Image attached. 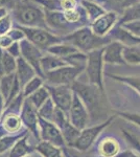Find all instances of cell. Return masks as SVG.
<instances>
[{
  "label": "cell",
  "instance_id": "obj_1",
  "mask_svg": "<svg viewBox=\"0 0 140 157\" xmlns=\"http://www.w3.org/2000/svg\"><path fill=\"white\" fill-rule=\"evenodd\" d=\"M71 87L86 106L90 115V121L92 123L97 121H105L113 116L109 115L110 105H109L105 89L90 84L89 82L84 83L80 81H75Z\"/></svg>",
  "mask_w": 140,
  "mask_h": 157
},
{
  "label": "cell",
  "instance_id": "obj_2",
  "mask_svg": "<svg viewBox=\"0 0 140 157\" xmlns=\"http://www.w3.org/2000/svg\"><path fill=\"white\" fill-rule=\"evenodd\" d=\"M15 24L23 27L48 29L45 11L35 0H21L11 12Z\"/></svg>",
  "mask_w": 140,
  "mask_h": 157
},
{
  "label": "cell",
  "instance_id": "obj_3",
  "mask_svg": "<svg viewBox=\"0 0 140 157\" xmlns=\"http://www.w3.org/2000/svg\"><path fill=\"white\" fill-rule=\"evenodd\" d=\"M112 40L109 36L98 37L92 32L90 26H85L75 30L72 34L63 37V42L69 43L84 54H89L93 50L104 48Z\"/></svg>",
  "mask_w": 140,
  "mask_h": 157
},
{
  "label": "cell",
  "instance_id": "obj_4",
  "mask_svg": "<svg viewBox=\"0 0 140 157\" xmlns=\"http://www.w3.org/2000/svg\"><path fill=\"white\" fill-rule=\"evenodd\" d=\"M25 35V39L36 45L42 52H47L51 46L63 42V38L57 36L49 29H40V27H23L17 25Z\"/></svg>",
  "mask_w": 140,
  "mask_h": 157
},
{
  "label": "cell",
  "instance_id": "obj_5",
  "mask_svg": "<svg viewBox=\"0 0 140 157\" xmlns=\"http://www.w3.org/2000/svg\"><path fill=\"white\" fill-rule=\"evenodd\" d=\"M87 64L85 72L90 84L98 86L101 89L104 87V48H99L87 54Z\"/></svg>",
  "mask_w": 140,
  "mask_h": 157
},
{
  "label": "cell",
  "instance_id": "obj_6",
  "mask_svg": "<svg viewBox=\"0 0 140 157\" xmlns=\"http://www.w3.org/2000/svg\"><path fill=\"white\" fill-rule=\"evenodd\" d=\"M85 71V69L80 67H75L72 65H66L61 68H58L52 71L46 72L44 75V81L50 86H72L78 78Z\"/></svg>",
  "mask_w": 140,
  "mask_h": 157
},
{
  "label": "cell",
  "instance_id": "obj_7",
  "mask_svg": "<svg viewBox=\"0 0 140 157\" xmlns=\"http://www.w3.org/2000/svg\"><path fill=\"white\" fill-rule=\"evenodd\" d=\"M116 116L117 115H113L110 118H108L107 121L99 124V125L92 126V127H87L83 129V130H81L80 136L76 139V141L74 143V145L72 146V148L82 152L87 151L91 147V145L94 143V140L99 136V134L103 132L104 130H106L113 123V121L116 118Z\"/></svg>",
  "mask_w": 140,
  "mask_h": 157
},
{
  "label": "cell",
  "instance_id": "obj_8",
  "mask_svg": "<svg viewBox=\"0 0 140 157\" xmlns=\"http://www.w3.org/2000/svg\"><path fill=\"white\" fill-rule=\"evenodd\" d=\"M50 93V98L55 103V107L68 114L72 104L74 91L71 86L61 85V86H50L46 85Z\"/></svg>",
  "mask_w": 140,
  "mask_h": 157
},
{
  "label": "cell",
  "instance_id": "obj_9",
  "mask_svg": "<svg viewBox=\"0 0 140 157\" xmlns=\"http://www.w3.org/2000/svg\"><path fill=\"white\" fill-rule=\"evenodd\" d=\"M68 117H69L70 123L78 130L87 128L88 124L91 121L87 108L76 93H74V97H73L72 104L68 112Z\"/></svg>",
  "mask_w": 140,
  "mask_h": 157
},
{
  "label": "cell",
  "instance_id": "obj_10",
  "mask_svg": "<svg viewBox=\"0 0 140 157\" xmlns=\"http://www.w3.org/2000/svg\"><path fill=\"white\" fill-rule=\"evenodd\" d=\"M20 46H21V57L34 67L39 77L44 78V73L41 69V59L45 52L38 48L27 39L20 41Z\"/></svg>",
  "mask_w": 140,
  "mask_h": 157
},
{
  "label": "cell",
  "instance_id": "obj_11",
  "mask_svg": "<svg viewBox=\"0 0 140 157\" xmlns=\"http://www.w3.org/2000/svg\"><path fill=\"white\" fill-rule=\"evenodd\" d=\"M39 127H40V136L44 141L62 148L66 145L63 134L55 124L52 121H46L39 116Z\"/></svg>",
  "mask_w": 140,
  "mask_h": 157
},
{
  "label": "cell",
  "instance_id": "obj_12",
  "mask_svg": "<svg viewBox=\"0 0 140 157\" xmlns=\"http://www.w3.org/2000/svg\"><path fill=\"white\" fill-rule=\"evenodd\" d=\"M119 17L120 16L114 12H106L103 16L97 18L95 21L91 22L89 26L96 36L106 37L118 23Z\"/></svg>",
  "mask_w": 140,
  "mask_h": 157
},
{
  "label": "cell",
  "instance_id": "obj_13",
  "mask_svg": "<svg viewBox=\"0 0 140 157\" xmlns=\"http://www.w3.org/2000/svg\"><path fill=\"white\" fill-rule=\"evenodd\" d=\"M124 46L117 41H111L104 47V63L107 65H127L123 59Z\"/></svg>",
  "mask_w": 140,
  "mask_h": 157
},
{
  "label": "cell",
  "instance_id": "obj_14",
  "mask_svg": "<svg viewBox=\"0 0 140 157\" xmlns=\"http://www.w3.org/2000/svg\"><path fill=\"white\" fill-rule=\"evenodd\" d=\"M22 121L25 125L28 127L32 133H35L37 136L40 135L39 129H38V125H39V114H38V110L28 100H25L22 106Z\"/></svg>",
  "mask_w": 140,
  "mask_h": 157
},
{
  "label": "cell",
  "instance_id": "obj_15",
  "mask_svg": "<svg viewBox=\"0 0 140 157\" xmlns=\"http://www.w3.org/2000/svg\"><path fill=\"white\" fill-rule=\"evenodd\" d=\"M112 41H117L123 46H135L140 45V38L132 35L129 30H127L123 26L116 24L114 29L108 35Z\"/></svg>",
  "mask_w": 140,
  "mask_h": 157
},
{
  "label": "cell",
  "instance_id": "obj_16",
  "mask_svg": "<svg viewBox=\"0 0 140 157\" xmlns=\"http://www.w3.org/2000/svg\"><path fill=\"white\" fill-rule=\"evenodd\" d=\"M16 75H17V78H18V80H19L22 89H23L24 86L26 85L32 78L38 75L36 70L34 69V67H32L28 62H26L22 57H19L17 59Z\"/></svg>",
  "mask_w": 140,
  "mask_h": 157
},
{
  "label": "cell",
  "instance_id": "obj_17",
  "mask_svg": "<svg viewBox=\"0 0 140 157\" xmlns=\"http://www.w3.org/2000/svg\"><path fill=\"white\" fill-rule=\"evenodd\" d=\"M98 152L100 157H117L120 153V143L116 138L106 137L99 144Z\"/></svg>",
  "mask_w": 140,
  "mask_h": 157
},
{
  "label": "cell",
  "instance_id": "obj_18",
  "mask_svg": "<svg viewBox=\"0 0 140 157\" xmlns=\"http://www.w3.org/2000/svg\"><path fill=\"white\" fill-rule=\"evenodd\" d=\"M66 65L69 64H67L64 59L57 57V56H53L49 54V52H45L41 59V69L44 75L46 72L52 71V70H55L58 68L66 66Z\"/></svg>",
  "mask_w": 140,
  "mask_h": 157
},
{
  "label": "cell",
  "instance_id": "obj_19",
  "mask_svg": "<svg viewBox=\"0 0 140 157\" xmlns=\"http://www.w3.org/2000/svg\"><path fill=\"white\" fill-rule=\"evenodd\" d=\"M81 4H82L83 7L85 9L86 13H87L89 20H90V23L95 21L96 19L99 18L100 16H103L107 12L100 4L93 1V0H82Z\"/></svg>",
  "mask_w": 140,
  "mask_h": 157
},
{
  "label": "cell",
  "instance_id": "obj_20",
  "mask_svg": "<svg viewBox=\"0 0 140 157\" xmlns=\"http://www.w3.org/2000/svg\"><path fill=\"white\" fill-rule=\"evenodd\" d=\"M80 52V50L76 48V47L66 42H61V43H59V44L53 45V46H51L47 50V52H49V54L57 56V57H60L64 60L67 59L68 57H70L71 55L76 54V52Z\"/></svg>",
  "mask_w": 140,
  "mask_h": 157
},
{
  "label": "cell",
  "instance_id": "obj_21",
  "mask_svg": "<svg viewBox=\"0 0 140 157\" xmlns=\"http://www.w3.org/2000/svg\"><path fill=\"white\" fill-rule=\"evenodd\" d=\"M137 3L135 0H105L104 9L107 12H114L120 16L129 6Z\"/></svg>",
  "mask_w": 140,
  "mask_h": 157
},
{
  "label": "cell",
  "instance_id": "obj_22",
  "mask_svg": "<svg viewBox=\"0 0 140 157\" xmlns=\"http://www.w3.org/2000/svg\"><path fill=\"white\" fill-rule=\"evenodd\" d=\"M107 77L116 81V82L128 85L129 87H131L138 94H140V77H136V75H111V73H107Z\"/></svg>",
  "mask_w": 140,
  "mask_h": 157
},
{
  "label": "cell",
  "instance_id": "obj_23",
  "mask_svg": "<svg viewBox=\"0 0 140 157\" xmlns=\"http://www.w3.org/2000/svg\"><path fill=\"white\" fill-rule=\"evenodd\" d=\"M48 98H50V93H49V91H48V88L46 86H43V87L38 89L36 92L32 93V95H29V97L27 98V100L32 103V105L34 106L37 110H39V109L46 103V101Z\"/></svg>",
  "mask_w": 140,
  "mask_h": 157
},
{
  "label": "cell",
  "instance_id": "obj_24",
  "mask_svg": "<svg viewBox=\"0 0 140 157\" xmlns=\"http://www.w3.org/2000/svg\"><path fill=\"white\" fill-rule=\"evenodd\" d=\"M16 77H17L16 72L9 73V75H4L2 77H0V92H1L6 103L9 100V95H11Z\"/></svg>",
  "mask_w": 140,
  "mask_h": 157
},
{
  "label": "cell",
  "instance_id": "obj_25",
  "mask_svg": "<svg viewBox=\"0 0 140 157\" xmlns=\"http://www.w3.org/2000/svg\"><path fill=\"white\" fill-rule=\"evenodd\" d=\"M140 20V2L134 3L133 6H129L119 17L118 25H123L124 23L132 21H137Z\"/></svg>",
  "mask_w": 140,
  "mask_h": 157
},
{
  "label": "cell",
  "instance_id": "obj_26",
  "mask_svg": "<svg viewBox=\"0 0 140 157\" xmlns=\"http://www.w3.org/2000/svg\"><path fill=\"white\" fill-rule=\"evenodd\" d=\"M123 59L127 65L137 66L140 65V46H124L123 48Z\"/></svg>",
  "mask_w": 140,
  "mask_h": 157
},
{
  "label": "cell",
  "instance_id": "obj_27",
  "mask_svg": "<svg viewBox=\"0 0 140 157\" xmlns=\"http://www.w3.org/2000/svg\"><path fill=\"white\" fill-rule=\"evenodd\" d=\"M2 124H3L2 126L6 129V132H11V133L19 132V130L21 129V126H22L21 117H19V116L17 114H15V113L6 114Z\"/></svg>",
  "mask_w": 140,
  "mask_h": 157
},
{
  "label": "cell",
  "instance_id": "obj_28",
  "mask_svg": "<svg viewBox=\"0 0 140 157\" xmlns=\"http://www.w3.org/2000/svg\"><path fill=\"white\" fill-rule=\"evenodd\" d=\"M37 150L41 155H43V157H64L62 155L61 148L46 141L40 143L37 147Z\"/></svg>",
  "mask_w": 140,
  "mask_h": 157
},
{
  "label": "cell",
  "instance_id": "obj_29",
  "mask_svg": "<svg viewBox=\"0 0 140 157\" xmlns=\"http://www.w3.org/2000/svg\"><path fill=\"white\" fill-rule=\"evenodd\" d=\"M32 152L30 147L27 145V140H26V136L22 139H19L15 146L12 148L11 154L9 157H24L26 154H28Z\"/></svg>",
  "mask_w": 140,
  "mask_h": 157
},
{
  "label": "cell",
  "instance_id": "obj_30",
  "mask_svg": "<svg viewBox=\"0 0 140 157\" xmlns=\"http://www.w3.org/2000/svg\"><path fill=\"white\" fill-rule=\"evenodd\" d=\"M43 84H44V78L39 77V75H36L35 78H32V80L24 86L23 89H22V93H23L24 97L28 98L29 95H32V93L36 92L38 89L43 87Z\"/></svg>",
  "mask_w": 140,
  "mask_h": 157
},
{
  "label": "cell",
  "instance_id": "obj_31",
  "mask_svg": "<svg viewBox=\"0 0 140 157\" xmlns=\"http://www.w3.org/2000/svg\"><path fill=\"white\" fill-rule=\"evenodd\" d=\"M55 108L57 107H55V103L52 102L51 98H48L46 101V103L38 110V114H39L40 117L44 118V120L52 121L53 115H55Z\"/></svg>",
  "mask_w": 140,
  "mask_h": 157
},
{
  "label": "cell",
  "instance_id": "obj_32",
  "mask_svg": "<svg viewBox=\"0 0 140 157\" xmlns=\"http://www.w3.org/2000/svg\"><path fill=\"white\" fill-rule=\"evenodd\" d=\"M17 69V59L9 55L6 50H4L3 54V72L4 75L16 72Z\"/></svg>",
  "mask_w": 140,
  "mask_h": 157
},
{
  "label": "cell",
  "instance_id": "obj_33",
  "mask_svg": "<svg viewBox=\"0 0 140 157\" xmlns=\"http://www.w3.org/2000/svg\"><path fill=\"white\" fill-rule=\"evenodd\" d=\"M15 27V21L13 19L11 13L4 18L0 19V37L6 36L9 34V32Z\"/></svg>",
  "mask_w": 140,
  "mask_h": 157
},
{
  "label": "cell",
  "instance_id": "obj_34",
  "mask_svg": "<svg viewBox=\"0 0 140 157\" xmlns=\"http://www.w3.org/2000/svg\"><path fill=\"white\" fill-rule=\"evenodd\" d=\"M117 116H120L124 121H129V123L133 124L140 128V113L135 112H126V111H121V112H116Z\"/></svg>",
  "mask_w": 140,
  "mask_h": 157
},
{
  "label": "cell",
  "instance_id": "obj_35",
  "mask_svg": "<svg viewBox=\"0 0 140 157\" xmlns=\"http://www.w3.org/2000/svg\"><path fill=\"white\" fill-rule=\"evenodd\" d=\"M121 131H123L126 140L128 141L130 145L133 147L135 150H136L140 154V139L138 138V136L134 135V134H132L131 132H129V131L124 130V129H123Z\"/></svg>",
  "mask_w": 140,
  "mask_h": 157
},
{
  "label": "cell",
  "instance_id": "obj_36",
  "mask_svg": "<svg viewBox=\"0 0 140 157\" xmlns=\"http://www.w3.org/2000/svg\"><path fill=\"white\" fill-rule=\"evenodd\" d=\"M81 6L80 0H60V7L61 12L72 11L78 9Z\"/></svg>",
  "mask_w": 140,
  "mask_h": 157
},
{
  "label": "cell",
  "instance_id": "obj_37",
  "mask_svg": "<svg viewBox=\"0 0 140 157\" xmlns=\"http://www.w3.org/2000/svg\"><path fill=\"white\" fill-rule=\"evenodd\" d=\"M121 26H123L127 30H129L132 35L140 38V20L128 22V23L123 24Z\"/></svg>",
  "mask_w": 140,
  "mask_h": 157
},
{
  "label": "cell",
  "instance_id": "obj_38",
  "mask_svg": "<svg viewBox=\"0 0 140 157\" xmlns=\"http://www.w3.org/2000/svg\"><path fill=\"white\" fill-rule=\"evenodd\" d=\"M19 137V136H14V137H4L0 139V153L3 151H6V149H9L13 144L15 143V140Z\"/></svg>",
  "mask_w": 140,
  "mask_h": 157
},
{
  "label": "cell",
  "instance_id": "obj_39",
  "mask_svg": "<svg viewBox=\"0 0 140 157\" xmlns=\"http://www.w3.org/2000/svg\"><path fill=\"white\" fill-rule=\"evenodd\" d=\"M6 50L9 55H12L14 58H16V59L21 57V46H20V42H14L11 46Z\"/></svg>",
  "mask_w": 140,
  "mask_h": 157
},
{
  "label": "cell",
  "instance_id": "obj_40",
  "mask_svg": "<svg viewBox=\"0 0 140 157\" xmlns=\"http://www.w3.org/2000/svg\"><path fill=\"white\" fill-rule=\"evenodd\" d=\"M13 43H14V40H13L12 38L9 36V35L0 37V47H1V48H3L4 50L9 48Z\"/></svg>",
  "mask_w": 140,
  "mask_h": 157
},
{
  "label": "cell",
  "instance_id": "obj_41",
  "mask_svg": "<svg viewBox=\"0 0 140 157\" xmlns=\"http://www.w3.org/2000/svg\"><path fill=\"white\" fill-rule=\"evenodd\" d=\"M117 157H140V154L137 151L132 150V149H127V150L120 151Z\"/></svg>",
  "mask_w": 140,
  "mask_h": 157
},
{
  "label": "cell",
  "instance_id": "obj_42",
  "mask_svg": "<svg viewBox=\"0 0 140 157\" xmlns=\"http://www.w3.org/2000/svg\"><path fill=\"white\" fill-rule=\"evenodd\" d=\"M3 54H4V49L0 47V77L4 75V72H3Z\"/></svg>",
  "mask_w": 140,
  "mask_h": 157
},
{
  "label": "cell",
  "instance_id": "obj_43",
  "mask_svg": "<svg viewBox=\"0 0 140 157\" xmlns=\"http://www.w3.org/2000/svg\"><path fill=\"white\" fill-rule=\"evenodd\" d=\"M9 14V12L7 11L6 7H1V6H0V19L4 18V17L7 16Z\"/></svg>",
  "mask_w": 140,
  "mask_h": 157
},
{
  "label": "cell",
  "instance_id": "obj_44",
  "mask_svg": "<svg viewBox=\"0 0 140 157\" xmlns=\"http://www.w3.org/2000/svg\"><path fill=\"white\" fill-rule=\"evenodd\" d=\"M3 97H2L1 92H0V114H1V111H2V107H3V104H2V102H3Z\"/></svg>",
  "mask_w": 140,
  "mask_h": 157
},
{
  "label": "cell",
  "instance_id": "obj_45",
  "mask_svg": "<svg viewBox=\"0 0 140 157\" xmlns=\"http://www.w3.org/2000/svg\"><path fill=\"white\" fill-rule=\"evenodd\" d=\"M24 157H38V156H36V155H32H32H28V156H24Z\"/></svg>",
  "mask_w": 140,
  "mask_h": 157
},
{
  "label": "cell",
  "instance_id": "obj_46",
  "mask_svg": "<svg viewBox=\"0 0 140 157\" xmlns=\"http://www.w3.org/2000/svg\"><path fill=\"white\" fill-rule=\"evenodd\" d=\"M135 1H136V2H140V0H135Z\"/></svg>",
  "mask_w": 140,
  "mask_h": 157
},
{
  "label": "cell",
  "instance_id": "obj_47",
  "mask_svg": "<svg viewBox=\"0 0 140 157\" xmlns=\"http://www.w3.org/2000/svg\"><path fill=\"white\" fill-rule=\"evenodd\" d=\"M138 138H139V139H140V135H139V137H138Z\"/></svg>",
  "mask_w": 140,
  "mask_h": 157
},
{
  "label": "cell",
  "instance_id": "obj_48",
  "mask_svg": "<svg viewBox=\"0 0 140 157\" xmlns=\"http://www.w3.org/2000/svg\"><path fill=\"white\" fill-rule=\"evenodd\" d=\"M80 1H82V0H80Z\"/></svg>",
  "mask_w": 140,
  "mask_h": 157
},
{
  "label": "cell",
  "instance_id": "obj_49",
  "mask_svg": "<svg viewBox=\"0 0 140 157\" xmlns=\"http://www.w3.org/2000/svg\"><path fill=\"white\" fill-rule=\"evenodd\" d=\"M0 1H1V0H0Z\"/></svg>",
  "mask_w": 140,
  "mask_h": 157
}]
</instances>
